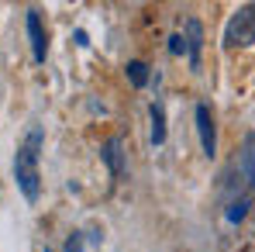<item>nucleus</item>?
<instances>
[{
    "label": "nucleus",
    "instance_id": "obj_1",
    "mask_svg": "<svg viewBox=\"0 0 255 252\" xmlns=\"http://www.w3.org/2000/svg\"><path fill=\"white\" fill-rule=\"evenodd\" d=\"M42 145H45V128L31 125L24 131V138L17 142V152H14V183L28 204H35L42 197Z\"/></svg>",
    "mask_w": 255,
    "mask_h": 252
},
{
    "label": "nucleus",
    "instance_id": "obj_2",
    "mask_svg": "<svg viewBox=\"0 0 255 252\" xmlns=\"http://www.w3.org/2000/svg\"><path fill=\"white\" fill-rule=\"evenodd\" d=\"M255 45V3H242L224 24V48H249Z\"/></svg>",
    "mask_w": 255,
    "mask_h": 252
},
{
    "label": "nucleus",
    "instance_id": "obj_3",
    "mask_svg": "<svg viewBox=\"0 0 255 252\" xmlns=\"http://www.w3.org/2000/svg\"><path fill=\"white\" fill-rule=\"evenodd\" d=\"M193 118H197V135H200V149H204V156L211 159L214 152H217V128H214V114H211V104H197V111H193Z\"/></svg>",
    "mask_w": 255,
    "mask_h": 252
},
{
    "label": "nucleus",
    "instance_id": "obj_4",
    "mask_svg": "<svg viewBox=\"0 0 255 252\" xmlns=\"http://www.w3.org/2000/svg\"><path fill=\"white\" fill-rule=\"evenodd\" d=\"M100 159L107 163V169H111V176H125V169H128L125 138H121V135H111V138L104 142V149H100Z\"/></svg>",
    "mask_w": 255,
    "mask_h": 252
},
{
    "label": "nucleus",
    "instance_id": "obj_5",
    "mask_svg": "<svg viewBox=\"0 0 255 252\" xmlns=\"http://www.w3.org/2000/svg\"><path fill=\"white\" fill-rule=\"evenodd\" d=\"M28 38H31V55H35V62H45V55H48V31H45L42 14H38L35 7L28 10Z\"/></svg>",
    "mask_w": 255,
    "mask_h": 252
},
{
    "label": "nucleus",
    "instance_id": "obj_6",
    "mask_svg": "<svg viewBox=\"0 0 255 252\" xmlns=\"http://www.w3.org/2000/svg\"><path fill=\"white\" fill-rule=\"evenodd\" d=\"M183 42H186V55H190V69H200V48H204V24H200L197 17H190V21H186V35H183Z\"/></svg>",
    "mask_w": 255,
    "mask_h": 252
},
{
    "label": "nucleus",
    "instance_id": "obj_7",
    "mask_svg": "<svg viewBox=\"0 0 255 252\" xmlns=\"http://www.w3.org/2000/svg\"><path fill=\"white\" fill-rule=\"evenodd\" d=\"M148 118H152V145H162L166 142V107L155 100L148 107Z\"/></svg>",
    "mask_w": 255,
    "mask_h": 252
},
{
    "label": "nucleus",
    "instance_id": "obj_8",
    "mask_svg": "<svg viewBox=\"0 0 255 252\" xmlns=\"http://www.w3.org/2000/svg\"><path fill=\"white\" fill-rule=\"evenodd\" d=\"M238 166L245 173V180L255 187V135L245 138V145H242V156H238Z\"/></svg>",
    "mask_w": 255,
    "mask_h": 252
},
{
    "label": "nucleus",
    "instance_id": "obj_9",
    "mask_svg": "<svg viewBox=\"0 0 255 252\" xmlns=\"http://www.w3.org/2000/svg\"><path fill=\"white\" fill-rule=\"evenodd\" d=\"M125 73H128V80H131V86H145L148 83V66L141 62V59H131L125 66Z\"/></svg>",
    "mask_w": 255,
    "mask_h": 252
},
{
    "label": "nucleus",
    "instance_id": "obj_10",
    "mask_svg": "<svg viewBox=\"0 0 255 252\" xmlns=\"http://www.w3.org/2000/svg\"><path fill=\"white\" fill-rule=\"evenodd\" d=\"M66 252H86V235L83 232H73L66 239Z\"/></svg>",
    "mask_w": 255,
    "mask_h": 252
},
{
    "label": "nucleus",
    "instance_id": "obj_11",
    "mask_svg": "<svg viewBox=\"0 0 255 252\" xmlns=\"http://www.w3.org/2000/svg\"><path fill=\"white\" fill-rule=\"evenodd\" d=\"M169 52H172V55H183V52H186V42H183V35H172V38H169Z\"/></svg>",
    "mask_w": 255,
    "mask_h": 252
},
{
    "label": "nucleus",
    "instance_id": "obj_12",
    "mask_svg": "<svg viewBox=\"0 0 255 252\" xmlns=\"http://www.w3.org/2000/svg\"><path fill=\"white\" fill-rule=\"evenodd\" d=\"M45 252H48V249H45Z\"/></svg>",
    "mask_w": 255,
    "mask_h": 252
}]
</instances>
